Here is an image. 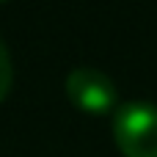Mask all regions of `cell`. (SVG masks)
<instances>
[{"label":"cell","instance_id":"3957f363","mask_svg":"<svg viewBox=\"0 0 157 157\" xmlns=\"http://www.w3.org/2000/svg\"><path fill=\"white\" fill-rule=\"evenodd\" d=\"M11 80H14V69H11V55L0 39V102L6 99L8 88H11Z\"/></svg>","mask_w":157,"mask_h":157},{"label":"cell","instance_id":"7a4b0ae2","mask_svg":"<svg viewBox=\"0 0 157 157\" xmlns=\"http://www.w3.org/2000/svg\"><path fill=\"white\" fill-rule=\"evenodd\" d=\"M66 94L83 113H110L116 108V86L97 66H77L66 75Z\"/></svg>","mask_w":157,"mask_h":157},{"label":"cell","instance_id":"6da1fadb","mask_svg":"<svg viewBox=\"0 0 157 157\" xmlns=\"http://www.w3.org/2000/svg\"><path fill=\"white\" fill-rule=\"evenodd\" d=\"M113 138L124 157H157V105H121L113 116Z\"/></svg>","mask_w":157,"mask_h":157}]
</instances>
